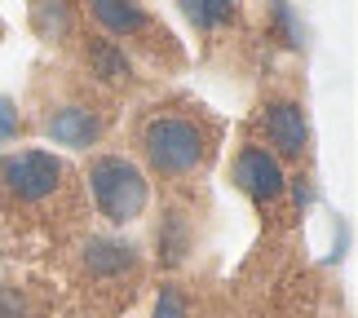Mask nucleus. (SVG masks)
<instances>
[{
	"instance_id": "7ed1b4c3",
	"label": "nucleus",
	"mask_w": 358,
	"mask_h": 318,
	"mask_svg": "<svg viewBox=\"0 0 358 318\" xmlns=\"http://www.w3.org/2000/svg\"><path fill=\"white\" fill-rule=\"evenodd\" d=\"M0 186L18 203H40L62 186V159L49 150H18L0 155Z\"/></svg>"
},
{
	"instance_id": "f257e3e1",
	"label": "nucleus",
	"mask_w": 358,
	"mask_h": 318,
	"mask_svg": "<svg viewBox=\"0 0 358 318\" xmlns=\"http://www.w3.org/2000/svg\"><path fill=\"white\" fill-rule=\"evenodd\" d=\"M137 146H142V159L150 168L159 177H173V182L190 177L208 159V133L190 115H150L137 133Z\"/></svg>"
},
{
	"instance_id": "f3484780",
	"label": "nucleus",
	"mask_w": 358,
	"mask_h": 318,
	"mask_svg": "<svg viewBox=\"0 0 358 318\" xmlns=\"http://www.w3.org/2000/svg\"><path fill=\"white\" fill-rule=\"evenodd\" d=\"M310 195H314V190H310V182H306V177H296V182H292V199H296V208H306V203H310Z\"/></svg>"
},
{
	"instance_id": "20e7f679",
	"label": "nucleus",
	"mask_w": 358,
	"mask_h": 318,
	"mask_svg": "<svg viewBox=\"0 0 358 318\" xmlns=\"http://www.w3.org/2000/svg\"><path fill=\"white\" fill-rule=\"evenodd\" d=\"M230 177H235V186H239L243 195L257 203V208H270V203H279V199H283V190H287L283 164L274 159L266 146H252V142L239 146Z\"/></svg>"
},
{
	"instance_id": "f03ea898",
	"label": "nucleus",
	"mask_w": 358,
	"mask_h": 318,
	"mask_svg": "<svg viewBox=\"0 0 358 318\" xmlns=\"http://www.w3.org/2000/svg\"><path fill=\"white\" fill-rule=\"evenodd\" d=\"M89 190H93V203L98 212L111 221V226H129L146 212V199H150V186H146V173L137 168L129 155H98L89 164Z\"/></svg>"
},
{
	"instance_id": "39448f33",
	"label": "nucleus",
	"mask_w": 358,
	"mask_h": 318,
	"mask_svg": "<svg viewBox=\"0 0 358 318\" xmlns=\"http://www.w3.org/2000/svg\"><path fill=\"white\" fill-rule=\"evenodd\" d=\"M261 129H266V142L274 146V159H301L310 150V120L301 102H270L261 110Z\"/></svg>"
},
{
	"instance_id": "f8f14e48",
	"label": "nucleus",
	"mask_w": 358,
	"mask_h": 318,
	"mask_svg": "<svg viewBox=\"0 0 358 318\" xmlns=\"http://www.w3.org/2000/svg\"><path fill=\"white\" fill-rule=\"evenodd\" d=\"M31 22H36V31L45 36V40L66 36V22H71L66 0H36V5H31Z\"/></svg>"
},
{
	"instance_id": "1a4fd4ad",
	"label": "nucleus",
	"mask_w": 358,
	"mask_h": 318,
	"mask_svg": "<svg viewBox=\"0 0 358 318\" xmlns=\"http://www.w3.org/2000/svg\"><path fill=\"white\" fill-rule=\"evenodd\" d=\"M89 66H93V75H98L102 85H124V80H133V62L115 40H93L89 45Z\"/></svg>"
},
{
	"instance_id": "9b49d317",
	"label": "nucleus",
	"mask_w": 358,
	"mask_h": 318,
	"mask_svg": "<svg viewBox=\"0 0 358 318\" xmlns=\"http://www.w3.org/2000/svg\"><path fill=\"white\" fill-rule=\"evenodd\" d=\"M177 5L199 31H217V27L235 22V0H177Z\"/></svg>"
},
{
	"instance_id": "ddd939ff",
	"label": "nucleus",
	"mask_w": 358,
	"mask_h": 318,
	"mask_svg": "<svg viewBox=\"0 0 358 318\" xmlns=\"http://www.w3.org/2000/svg\"><path fill=\"white\" fill-rule=\"evenodd\" d=\"M150 318H190V305H186L182 287L164 283V287H159V296H155V310H150Z\"/></svg>"
},
{
	"instance_id": "0eeeda50",
	"label": "nucleus",
	"mask_w": 358,
	"mask_h": 318,
	"mask_svg": "<svg viewBox=\"0 0 358 318\" xmlns=\"http://www.w3.org/2000/svg\"><path fill=\"white\" fill-rule=\"evenodd\" d=\"M102 115L93 106H80V102H66V106H53L49 120H45V133L53 146H66V150H89L93 142L102 137Z\"/></svg>"
},
{
	"instance_id": "dca6fc26",
	"label": "nucleus",
	"mask_w": 358,
	"mask_h": 318,
	"mask_svg": "<svg viewBox=\"0 0 358 318\" xmlns=\"http://www.w3.org/2000/svg\"><path fill=\"white\" fill-rule=\"evenodd\" d=\"M13 137H18V106L9 98H0V146L13 142Z\"/></svg>"
},
{
	"instance_id": "6e6552de",
	"label": "nucleus",
	"mask_w": 358,
	"mask_h": 318,
	"mask_svg": "<svg viewBox=\"0 0 358 318\" xmlns=\"http://www.w3.org/2000/svg\"><path fill=\"white\" fill-rule=\"evenodd\" d=\"M89 13L98 18V27L106 36H146L150 31V13L137 0H85Z\"/></svg>"
},
{
	"instance_id": "423d86ee",
	"label": "nucleus",
	"mask_w": 358,
	"mask_h": 318,
	"mask_svg": "<svg viewBox=\"0 0 358 318\" xmlns=\"http://www.w3.org/2000/svg\"><path fill=\"white\" fill-rule=\"evenodd\" d=\"M85 274L98 283H124V274L137 270V247L120 234H89L85 243Z\"/></svg>"
},
{
	"instance_id": "9d476101",
	"label": "nucleus",
	"mask_w": 358,
	"mask_h": 318,
	"mask_svg": "<svg viewBox=\"0 0 358 318\" xmlns=\"http://www.w3.org/2000/svg\"><path fill=\"white\" fill-rule=\"evenodd\" d=\"M155 247H159L164 266H182L186 252H190V221L182 212H164L159 230H155Z\"/></svg>"
},
{
	"instance_id": "4468645a",
	"label": "nucleus",
	"mask_w": 358,
	"mask_h": 318,
	"mask_svg": "<svg viewBox=\"0 0 358 318\" xmlns=\"http://www.w3.org/2000/svg\"><path fill=\"white\" fill-rule=\"evenodd\" d=\"M270 9H274V27L283 31V45H301V27L292 18V5L287 0H270Z\"/></svg>"
},
{
	"instance_id": "2eb2a0df",
	"label": "nucleus",
	"mask_w": 358,
	"mask_h": 318,
	"mask_svg": "<svg viewBox=\"0 0 358 318\" xmlns=\"http://www.w3.org/2000/svg\"><path fill=\"white\" fill-rule=\"evenodd\" d=\"M0 318H31V305L18 287H0Z\"/></svg>"
}]
</instances>
